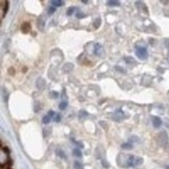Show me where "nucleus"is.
Returning <instances> with one entry per match:
<instances>
[{"label": "nucleus", "instance_id": "f257e3e1", "mask_svg": "<svg viewBox=\"0 0 169 169\" xmlns=\"http://www.w3.org/2000/svg\"><path fill=\"white\" fill-rule=\"evenodd\" d=\"M143 163V159L140 157H135L133 155L129 156L125 162V167H135V166L141 165Z\"/></svg>", "mask_w": 169, "mask_h": 169}, {"label": "nucleus", "instance_id": "f03ea898", "mask_svg": "<svg viewBox=\"0 0 169 169\" xmlns=\"http://www.w3.org/2000/svg\"><path fill=\"white\" fill-rule=\"evenodd\" d=\"M156 141L157 143L159 144L160 146H165L166 144L168 143V135L166 132H160L156 137Z\"/></svg>", "mask_w": 169, "mask_h": 169}, {"label": "nucleus", "instance_id": "7ed1b4c3", "mask_svg": "<svg viewBox=\"0 0 169 169\" xmlns=\"http://www.w3.org/2000/svg\"><path fill=\"white\" fill-rule=\"evenodd\" d=\"M136 55L142 61L146 60V58H148V52H147L146 47H137L136 48Z\"/></svg>", "mask_w": 169, "mask_h": 169}, {"label": "nucleus", "instance_id": "20e7f679", "mask_svg": "<svg viewBox=\"0 0 169 169\" xmlns=\"http://www.w3.org/2000/svg\"><path fill=\"white\" fill-rule=\"evenodd\" d=\"M124 118H125V116H124V113L122 112L121 110H118V111L113 115V119H114L115 121H121V120Z\"/></svg>", "mask_w": 169, "mask_h": 169}, {"label": "nucleus", "instance_id": "39448f33", "mask_svg": "<svg viewBox=\"0 0 169 169\" xmlns=\"http://www.w3.org/2000/svg\"><path fill=\"white\" fill-rule=\"evenodd\" d=\"M102 53H104V48L100 44H95L94 47V55L97 56H102Z\"/></svg>", "mask_w": 169, "mask_h": 169}, {"label": "nucleus", "instance_id": "423d86ee", "mask_svg": "<svg viewBox=\"0 0 169 169\" xmlns=\"http://www.w3.org/2000/svg\"><path fill=\"white\" fill-rule=\"evenodd\" d=\"M45 85H46V82H45V79L44 78H38L37 79V83H36V86H37V88H38L39 90H43L44 88H45Z\"/></svg>", "mask_w": 169, "mask_h": 169}, {"label": "nucleus", "instance_id": "0eeeda50", "mask_svg": "<svg viewBox=\"0 0 169 169\" xmlns=\"http://www.w3.org/2000/svg\"><path fill=\"white\" fill-rule=\"evenodd\" d=\"M153 124L156 129H159V127L162 125V120H161L160 117H157V116L153 117Z\"/></svg>", "mask_w": 169, "mask_h": 169}, {"label": "nucleus", "instance_id": "6e6552de", "mask_svg": "<svg viewBox=\"0 0 169 169\" xmlns=\"http://www.w3.org/2000/svg\"><path fill=\"white\" fill-rule=\"evenodd\" d=\"M37 24H38V27L40 30H44V27H45V20H44L43 17H40V18L38 19Z\"/></svg>", "mask_w": 169, "mask_h": 169}, {"label": "nucleus", "instance_id": "1a4fd4ad", "mask_svg": "<svg viewBox=\"0 0 169 169\" xmlns=\"http://www.w3.org/2000/svg\"><path fill=\"white\" fill-rule=\"evenodd\" d=\"M50 3L52 4V6L58 7V6H63L64 4H65V2H64V1H61V0H53V1L50 2Z\"/></svg>", "mask_w": 169, "mask_h": 169}, {"label": "nucleus", "instance_id": "9d476101", "mask_svg": "<svg viewBox=\"0 0 169 169\" xmlns=\"http://www.w3.org/2000/svg\"><path fill=\"white\" fill-rule=\"evenodd\" d=\"M87 117H88V113L86 111H80L79 114H78V119H79V121H84Z\"/></svg>", "mask_w": 169, "mask_h": 169}, {"label": "nucleus", "instance_id": "9b49d317", "mask_svg": "<svg viewBox=\"0 0 169 169\" xmlns=\"http://www.w3.org/2000/svg\"><path fill=\"white\" fill-rule=\"evenodd\" d=\"M21 29L23 30V33H27L28 30H30V24L27 23V22H25V23L22 24Z\"/></svg>", "mask_w": 169, "mask_h": 169}, {"label": "nucleus", "instance_id": "f8f14e48", "mask_svg": "<svg viewBox=\"0 0 169 169\" xmlns=\"http://www.w3.org/2000/svg\"><path fill=\"white\" fill-rule=\"evenodd\" d=\"M7 9H9V1H5V6H1V19L3 18L4 14H6Z\"/></svg>", "mask_w": 169, "mask_h": 169}, {"label": "nucleus", "instance_id": "ddd939ff", "mask_svg": "<svg viewBox=\"0 0 169 169\" xmlns=\"http://www.w3.org/2000/svg\"><path fill=\"white\" fill-rule=\"evenodd\" d=\"M73 155H74L75 157H77V158H80V157H82V151H80L79 148L75 147L74 149H73Z\"/></svg>", "mask_w": 169, "mask_h": 169}, {"label": "nucleus", "instance_id": "4468645a", "mask_svg": "<svg viewBox=\"0 0 169 169\" xmlns=\"http://www.w3.org/2000/svg\"><path fill=\"white\" fill-rule=\"evenodd\" d=\"M107 4L109 6H119L120 5V2L116 1V0H114V1H107Z\"/></svg>", "mask_w": 169, "mask_h": 169}, {"label": "nucleus", "instance_id": "2eb2a0df", "mask_svg": "<svg viewBox=\"0 0 169 169\" xmlns=\"http://www.w3.org/2000/svg\"><path fill=\"white\" fill-rule=\"evenodd\" d=\"M121 147L123 149H132V148H133V144L129 143H129H123L121 145Z\"/></svg>", "mask_w": 169, "mask_h": 169}, {"label": "nucleus", "instance_id": "dca6fc26", "mask_svg": "<svg viewBox=\"0 0 169 169\" xmlns=\"http://www.w3.org/2000/svg\"><path fill=\"white\" fill-rule=\"evenodd\" d=\"M67 106H68V104H67V101H62L60 104V110H62V111H64V110H66L67 109Z\"/></svg>", "mask_w": 169, "mask_h": 169}, {"label": "nucleus", "instance_id": "f3484780", "mask_svg": "<svg viewBox=\"0 0 169 169\" xmlns=\"http://www.w3.org/2000/svg\"><path fill=\"white\" fill-rule=\"evenodd\" d=\"M50 119H51L50 117L48 116V115H46V116H44V117H43L42 122H43L44 124H48V123H49V122H50Z\"/></svg>", "mask_w": 169, "mask_h": 169}, {"label": "nucleus", "instance_id": "a211bd4d", "mask_svg": "<svg viewBox=\"0 0 169 169\" xmlns=\"http://www.w3.org/2000/svg\"><path fill=\"white\" fill-rule=\"evenodd\" d=\"M2 96H3V100L4 101H7V96H9V94H7V92H6V90L4 89V88H2Z\"/></svg>", "mask_w": 169, "mask_h": 169}, {"label": "nucleus", "instance_id": "6ab92c4d", "mask_svg": "<svg viewBox=\"0 0 169 169\" xmlns=\"http://www.w3.org/2000/svg\"><path fill=\"white\" fill-rule=\"evenodd\" d=\"M100 23H101V19L100 18H97L96 20L94 21V27L95 28H98L100 26Z\"/></svg>", "mask_w": 169, "mask_h": 169}, {"label": "nucleus", "instance_id": "aec40b11", "mask_svg": "<svg viewBox=\"0 0 169 169\" xmlns=\"http://www.w3.org/2000/svg\"><path fill=\"white\" fill-rule=\"evenodd\" d=\"M56 155H58V157H61V158H64V159H65V158H66L65 153H63V151H62V150H61V149H60V148H58V149H56Z\"/></svg>", "mask_w": 169, "mask_h": 169}, {"label": "nucleus", "instance_id": "412c9836", "mask_svg": "<svg viewBox=\"0 0 169 169\" xmlns=\"http://www.w3.org/2000/svg\"><path fill=\"white\" fill-rule=\"evenodd\" d=\"M137 141H138V137L137 136H132L131 138H129V143H132V144L135 143V142H137Z\"/></svg>", "mask_w": 169, "mask_h": 169}, {"label": "nucleus", "instance_id": "4be33fe9", "mask_svg": "<svg viewBox=\"0 0 169 169\" xmlns=\"http://www.w3.org/2000/svg\"><path fill=\"white\" fill-rule=\"evenodd\" d=\"M124 61H125V62H126L127 64H131V63L135 64V63H136V62H135L134 58H129V56H127V58H124Z\"/></svg>", "mask_w": 169, "mask_h": 169}, {"label": "nucleus", "instance_id": "5701e85b", "mask_svg": "<svg viewBox=\"0 0 169 169\" xmlns=\"http://www.w3.org/2000/svg\"><path fill=\"white\" fill-rule=\"evenodd\" d=\"M74 11H75V7H69V9H67V15L68 16H71V15L74 13Z\"/></svg>", "mask_w": 169, "mask_h": 169}, {"label": "nucleus", "instance_id": "b1692460", "mask_svg": "<svg viewBox=\"0 0 169 169\" xmlns=\"http://www.w3.org/2000/svg\"><path fill=\"white\" fill-rule=\"evenodd\" d=\"M55 12V6H49L48 9V15H52Z\"/></svg>", "mask_w": 169, "mask_h": 169}, {"label": "nucleus", "instance_id": "393cba45", "mask_svg": "<svg viewBox=\"0 0 169 169\" xmlns=\"http://www.w3.org/2000/svg\"><path fill=\"white\" fill-rule=\"evenodd\" d=\"M50 96H51V98H58V93L55 92V91H52V92L50 93Z\"/></svg>", "mask_w": 169, "mask_h": 169}, {"label": "nucleus", "instance_id": "a878e982", "mask_svg": "<svg viewBox=\"0 0 169 169\" xmlns=\"http://www.w3.org/2000/svg\"><path fill=\"white\" fill-rule=\"evenodd\" d=\"M53 120H55V122H60L61 121V115L60 114H55V118H53Z\"/></svg>", "mask_w": 169, "mask_h": 169}, {"label": "nucleus", "instance_id": "bb28decb", "mask_svg": "<svg viewBox=\"0 0 169 169\" xmlns=\"http://www.w3.org/2000/svg\"><path fill=\"white\" fill-rule=\"evenodd\" d=\"M115 69H116V70H118L119 72H121V73H125V70H124L123 68L119 67V66H116V67H115Z\"/></svg>", "mask_w": 169, "mask_h": 169}, {"label": "nucleus", "instance_id": "cd10ccee", "mask_svg": "<svg viewBox=\"0 0 169 169\" xmlns=\"http://www.w3.org/2000/svg\"><path fill=\"white\" fill-rule=\"evenodd\" d=\"M101 162H102V166H104V168H109V167H110V164H109V163H107V161L102 160V161H101Z\"/></svg>", "mask_w": 169, "mask_h": 169}, {"label": "nucleus", "instance_id": "c85d7f7f", "mask_svg": "<svg viewBox=\"0 0 169 169\" xmlns=\"http://www.w3.org/2000/svg\"><path fill=\"white\" fill-rule=\"evenodd\" d=\"M74 168H75V169H80V168H82V165H80V163L75 162V163H74Z\"/></svg>", "mask_w": 169, "mask_h": 169}, {"label": "nucleus", "instance_id": "c756f323", "mask_svg": "<svg viewBox=\"0 0 169 169\" xmlns=\"http://www.w3.org/2000/svg\"><path fill=\"white\" fill-rule=\"evenodd\" d=\"M41 109L40 107V102H36V107H35V112H38L39 110Z\"/></svg>", "mask_w": 169, "mask_h": 169}, {"label": "nucleus", "instance_id": "7c9ffc66", "mask_svg": "<svg viewBox=\"0 0 169 169\" xmlns=\"http://www.w3.org/2000/svg\"><path fill=\"white\" fill-rule=\"evenodd\" d=\"M76 17H77L78 19H79V18H84V17H86V15H84L83 13H80V12H78V13L76 14Z\"/></svg>", "mask_w": 169, "mask_h": 169}, {"label": "nucleus", "instance_id": "2f4dec72", "mask_svg": "<svg viewBox=\"0 0 169 169\" xmlns=\"http://www.w3.org/2000/svg\"><path fill=\"white\" fill-rule=\"evenodd\" d=\"M55 114H56V113H55L53 111H49V112H48V116H49L50 118H51V117H53V116H55Z\"/></svg>", "mask_w": 169, "mask_h": 169}, {"label": "nucleus", "instance_id": "473e14b6", "mask_svg": "<svg viewBox=\"0 0 169 169\" xmlns=\"http://www.w3.org/2000/svg\"><path fill=\"white\" fill-rule=\"evenodd\" d=\"M165 45H166V47H167L168 49H169V40H166L165 41Z\"/></svg>", "mask_w": 169, "mask_h": 169}, {"label": "nucleus", "instance_id": "72a5a7b5", "mask_svg": "<svg viewBox=\"0 0 169 169\" xmlns=\"http://www.w3.org/2000/svg\"><path fill=\"white\" fill-rule=\"evenodd\" d=\"M167 169H169V166H167Z\"/></svg>", "mask_w": 169, "mask_h": 169}, {"label": "nucleus", "instance_id": "f704fd0d", "mask_svg": "<svg viewBox=\"0 0 169 169\" xmlns=\"http://www.w3.org/2000/svg\"><path fill=\"white\" fill-rule=\"evenodd\" d=\"M168 61H169V58H168Z\"/></svg>", "mask_w": 169, "mask_h": 169}]
</instances>
